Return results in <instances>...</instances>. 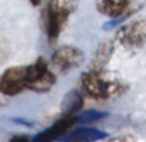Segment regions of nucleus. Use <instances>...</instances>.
I'll list each match as a JSON object with an SVG mask.
<instances>
[{"label":"nucleus","instance_id":"nucleus-12","mask_svg":"<svg viewBox=\"0 0 146 142\" xmlns=\"http://www.w3.org/2000/svg\"><path fill=\"white\" fill-rule=\"evenodd\" d=\"M109 114L108 112H102V111H97V109H90L82 112L80 117H77V122L80 124H92V122H98L104 118H106Z\"/></svg>","mask_w":146,"mask_h":142},{"label":"nucleus","instance_id":"nucleus-2","mask_svg":"<svg viewBox=\"0 0 146 142\" xmlns=\"http://www.w3.org/2000/svg\"><path fill=\"white\" fill-rule=\"evenodd\" d=\"M78 4L80 0H48L43 11V20L51 43L58 39L70 16L77 11Z\"/></svg>","mask_w":146,"mask_h":142},{"label":"nucleus","instance_id":"nucleus-4","mask_svg":"<svg viewBox=\"0 0 146 142\" xmlns=\"http://www.w3.org/2000/svg\"><path fill=\"white\" fill-rule=\"evenodd\" d=\"M116 40L126 50H139L146 44V20H135L122 26L116 33Z\"/></svg>","mask_w":146,"mask_h":142},{"label":"nucleus","instance_id":"nucleus-7","mask_svg":"<svg viewBox=\"0 0 146 142\" xmlns=\"http://www.w3.org/2000/svg\"><path fill=\"white\" fill-rule=\"evenodd\" d=\"M77 122V118L72 115H64L62 118L57 119L51 127L47 129H44L43 132L37 134L31 142H52L57 141L62 134H65L68 129H71V127H74Z\"/></svg>","mask_w":146,"mask_h":142},{"label":"nucleus","instance_id":"nucleus-16","mask_svg":"<svg viewBox=\"0 0 146 142\" xmlns=\"http://www.w3.org/2000/svg\"><path fill=\"white\" fill-rule=\"evenodd\" d=\"M29 1H30L33 6H38V4L41 3V0H29Z\"/></svg>","mask_w":146,"mask_h":142},{"label":"nucleus","instance_id":"nucleus-14","mask_svg":"<svg viewBox=\"0 0 146 142\" xmlns=\"http://www.w3.org/2000/svg\"><path fill=\"white\" fill-rule=\"evenodd\" d=\"M105 142H139V141L133 135H119V137L109 138L108 141H105Z\"/></svg>","mask_w":146,"mask_h":142},{"label":"nucleus","instance_id":"nucleus-6","mask_svg":"<svg viewBox=\"0 0 146 142\" xmlns=\"http://www.w3.org/2000/svg\"><path fill=\"white\" fill-rule=\"evenodd\" d=\"M84 60H85V55L80 48L72 47V46H64L52 54L51 63L61 73H67L72 68L80 67L84 63Z\"/></svg>","mask_w":146,"mask_h":142},{"label":"nucleus","instance_id":"nucleus-11","mask_svg":"<svg viewBox=\"0 0 146 142\" xmlns=\"http://www.w3.org/2000/svg\"><path fill=\"white\" fill-rule=\"evenodd\" d=\"M84 107V97L78 90H71L62 97L61 101V112L64 115H72L74 112H78Z\"/></svg>","mask_w":146,"mask_h":142},{"label":"nucleus","instance_id":"nucleus-1","mask_svg":"<svg viewBox=\"0 0 146 142\" xmlns=\"http://www.w3.org/2000/svg\"><path fill=\"white\" fill-rule=\"evenodd\" d=\"M81 88L94 99H111L126 91V85L115 75L104 70H90L81 75Z\"/></svg>","mask_w":146,"mask_h":142},{"label":"nucleus","instance_id":"nucleus-5","mask_svg":"<svg viewBox=\"0 0 146 142\" xmlns=\"http://www.w3.org/2000/svg\"><path fill=\"white\" fill-rule=\"evenodd\" d=\"M27 65H16L7 68L0 75V94L17 95L26 90Z\"/></svg>","mask_w":146,"mask_h":142},{"label":"nucleus","instance_id":"nucleus-15","mask_svg":"<svg viewBox=\"0 0 146 142\" xmlns=\"http://www.w3.org/2000/svg\"><path fill=\"white\" fill-rule=\"evenodd\" d=\"M9 142H31V141L27 137H24V135H14Z\"/></svg>","mask_w":146,"mask_h":142},{"label":"nucleus","instance_id":"nucleus-9","mask_svg":"<svg viewBox=\"0 0 146 142\" xmlns=\"http://www.w3.org/2000/svg\"><path fill=\"white\" fill-rule=\"evenodd\" d=\"M129 6L131 0H95L97 10L109 19L125 14L126 11H129Z\"/></svg>","mask_w":146,"mask_h":142},{"label":"nucleus","instance_id":"nucleus-10","mask_svg":"<svg viewBox=\"0 0 146 142\" xmlns=\"http://www.w3.org/2000/svg\"><path fill=\"white\" fill-rule=\"evenodd\" d=\"M115 51V46L111 40L102 41L95 50L92 60H91V70H104L105 65L111 61L112 54Z\"/></svg>","mask_w":146,"mask_h":142},{"label":"nucleus","instance_id":"nucleus-13","mask_svg":"<svg viewBox=\"0 0 146 142\" xmlns=\"http://www.w3.org/2000/svg\"><path fill=\"white\" fill-rule=\"evenodd\" d=\"M10 57V44L6 39L0 37V65L4 64Z\"/></svg>","mask_w":146,"mask_h":142},{"label":"nucleus","instance_id":"nucleus-8","mask_svg":"<svg viewBox=\"0 0 146 142\" xmlns=\"http://www.w3.org/2000/svg\"><path fill=\"white\" fill-rule=\"evenodd\" d=\"M108 138V134L95 128H75L72 131H67L58 139L60 142H97Z\"/></svg>","mask_w":146,"mask_h":142},{"label":"nucleus","instance_id":"nucleus-3","mask_svg":"<svg viewBox=\"0 0 146 142\" xmlns=\"http://www.w3.org/2000/svg\"><path fill=\"white\" fill-rule=\"evenodd\" d=\"M55 84V75L48 68L44 58H37L33 64L27 65L26 88L34 93H47Z\"/></svg>","mask_w":146,"mask_h":142}]
</instances>
